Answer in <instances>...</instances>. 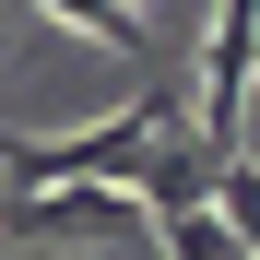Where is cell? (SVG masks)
I'll return each instance as SVG.
<instances>
[{
    "label": "cell",
    "instance_id": "obj_1",
    "mask_svg": "<svg viewBox=\"0 0 260 260\" xmlns=\"http://www.w3.org/2000/svg\"><path fill=\"white\" fill-rule=\"evenodd\" d=\"M48 24H83L95 48H118V59H154V24L130 12V0H36Z\"/></svg>",
    "mask_w": 260,
    "mask_h": 260
},
{
    "label": "cell",
    "instance_id": "obj_2",
    "mask_svg": "<svg viewBox=\"0 0 260 260\" xmlns=\"http://www.w3.org/2000/svg\"><path fill=\"white\" fill-rule=\"evenodd\" d=\"M213 213H225V237L260 260V154H248V142H237L225 166H213Z\"/></svg>",
    "mask_w": 260,
    "mask_h": 260
},
{
    "label": "cell",
    "instance_id": "obj_3",
    "mask_svg": "<svg viewBox=\"0 0 260 260\" xmlns=\"http://www.w3.org/2000/svg\"><path fill=\"white\" fill-rule=\"evenodd\" d=\"M154 248H166V260H248V248L225 237L213 201H201V213H154Z\"/></svg>",
    "mask_w": 260,
    "mask_h": 260
}]
</instances>
